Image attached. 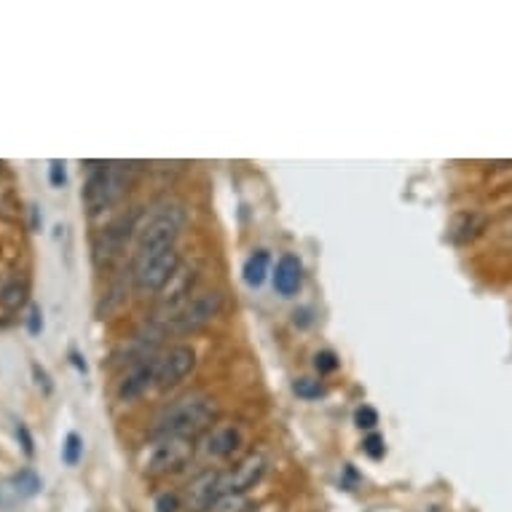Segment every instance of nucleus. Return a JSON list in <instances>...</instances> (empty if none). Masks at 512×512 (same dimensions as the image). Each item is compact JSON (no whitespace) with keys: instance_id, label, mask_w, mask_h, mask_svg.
<instances>
[{"instance_id":"1","label":"nucleus","mask_w":512,"mask_h":512,"mask_svg":"<svg viewBox=\"0 0 512 512\" xmlns=\"http://www.w3.org/2000/svg\"><path fill=\"white\" fill-rule=\"evenodd\" d=\"M215 416H218L215 400L202 395V392H191V395H183L159 413L151 435L153 440H169V437L194 440L199 432L210 427Z\"/></svg>"},{"instance_id":"2","label":"nucleus","mask_w":512,"mask_h":512,"mask_svg":"<svg viewBox=\"0 0 512 512\" xmlns=\"http://www.w3.org/2000/svg\"><path fill=\"white\" fill-rule=\"evenodd\" d=\"M185 228V210L177 202H159L148 212L143 226H137L135 258H148L153 252L172 250Z\"/></svg>"},{"instance_id":"3","label":"nucleus","mask_w":512,"mask_h":512,"mask_svg":"<svg viewBox=\"0 0 512 512\" xmlns=\"http://www.w3.org/2000/svg\"><path fill=\"white\" fill-rule=\"evenodd\" d=\"M126 188H129V167L124 164H100L92 169V175L84 183V204L89 215H102L121 202Z\"/></svg>"},{"instance_id":"4","label":"nucleus","mask_w":512,"mask_h":512,"mask_svg":"<svg viewBox=\"0 0 512 512\" xmlns=\"http://www.w3.org/2000/svg\"><path fill=\"white\" fill-rule=\"evenodd\" d=\"M223 309V293L210 287V290H196L191 301L185 303L183 309L177 311L175 317L169 319V333L175 336H191L207 328L212 319L218 317Z\"/></svg>"},{"instance_id":"5","label":"nucleus","mask_w":512,"mask_h":512,"mask_svg":"<svg viewBox=\"0 0 512 512\" xmlns=\"http://www.w3.org/2000/svg\"><path fill=\"white\" fill-rule=\"evenodd\" d=\"M180 269V252L172 250L153 252L148 258H135L132 263V282L140 293H161L172 274Z\"/></svg>"},{"instance_id":"6","label":"nucleus","mask_w":512,"mask_h":512,"mask_svg":"<svg viewBox=\"0 0 512 512\" xmlns=\"http://www.w3.org/2000/svg\"><path fill=\"white\" fill-rule=\"evenodd\" d=\"M137 218H140V210H132L129 215H121V218L113 220L97 236V242H94V263L97 266H110L124 252L129 236L137 234Z\"/></svg>"},{"instance_id":"7","label":"nucleus","mask_w":512,"mask_h":512,"mask_svg":"<svg viewBox=\"0 0 512 512\" xmlns=\"http://www.w3.org/2000/svg\"><path fill=\"white\" fill-rule=\"evenodd\" d=\"M191 456H194V440H180V437L156 440L151 451H148L145 472H148V475L177 472L180 467H185V464L191 462Z\"/></svg>"},{"instance_id":"8","label":"nucleus","mask_w":512,"mask_h":512,"mask_svg":"<svg viewBox=\"0 0 512 512\" xmlns=\"http://www.w3.org/2000/svg\"><path fill=\"white\" fill-rule=\"evenodd\" d=\"M196 368V352L191 346L177 344L169 346L167 352L156 357V381L153 387L156 389H169L180 384L191 370Z\"/></svg>"},{"instance_id":"9","label":"nucleus","mask_w":512,"mask_h":512,"mask_svg":"<svg viewBox=\"0 0 512 512\" xmlns=\"http://www.w3.org/2000/svg\"><path fill=\"white\" fill-rule=\"evenodd\" d=\"M266 456L263 454H250L247 459L236 464L234 470L220 478V494L223 496H242L244 491H250L252 486H258L261 478L266 475Z\"/></svg>"},{"instance_id":"10","label":"nucleus","mask_w":512,"mask_h":512,"mask_svg":"<svg viewBox=\"0 0 512 512\" xmlns=\"http://www.w3.org/2000/svg\"><path fill=\"white\" fill-rule=\"evenodd\" d=\"M196 266H180V269L172 274L164 290L159 295V303H161V314L164 317H175L177 311L183 309L185 303L191 301V295H194V287H196Z\"/></svg>"},{"instance_id":"11","label":"nucleus","mask_w":512,"mask_h":512,"mask_svg":"<svg viewBox=\"0 0 512 512\" xmlns=\"http://www.w3.org/2000/svg\"><path fill=\"white\" fill-rule=\"evenodd\" d=\"M153 381H156V357L137 362V365H132L129 373L118 381V400H124V403L135 400V397H140L143 392H148V389L153 387Z\"/></svg>"},{"instance_id":"12","label":"nucleus","mask_w":512,"mask_h":512,"mask_svg":"<svg viewBox=\"0 0 512 512\" xmlns=\"http://www.w3.org/2000/svg\"><path fill=\"white\" fill-rule=\"evenodd\" d=\"M220 472H202L199 478L188 486V496H185V507L191 512H207L212 504L218 502L220 496Z\"/></svg>"},{"instance_id":"13","label":"nucleus","mask_w":512,"mask_h":512,"mask_svg":"<svg viewBox=\"0 0 512 512\" xmlns=\"http://www.w3.org/2000/svg\"><path fill=\"white\" fill-rule=\"evenodd\" d=\"M303 282V263L295 258V255H282L277 261V269H274V290L279 295H295L301 290Z\"/></svg>"},{"instance_id":"14","label":"nucleus","mask_w":512,"mask_h":512,"mask_svg":"<svg viewBox=\"0 0 512 512\" xmlns=\"http://www.w3.org/2000/svg\"><path fill=\"white\" fill-rule=\"evenodd\" d=\"M242 445V432L234 424H223V427H215L204 440V454L215 456V459H226Z\"/></svg>"},{"instance_id":"15","label":"nucleus","mask_w":512,"mask_h":512,"mask_svg":"<svg viewBox=\"0 0 512 512\" xmlns=\"http://www.w3.org/2000/svg\"><path fill=\"white\" fill-rule=\"evenodd\" d=\"M269 252L266 250H258L252 252L250 258L244 261V269H242V277L244 282L250 287H261L263 282H266V277H269Z\"/></svg>"},{"instance_id":"16","label":"nucleus","mask_w":512,"mask_h":512,"mask_svg":"<svg viewBox=\"0 0 512 512\" xmlns=\"http://www.w3.org/2000/svg\"><path fill=\"white\" fill-rule=\"evenodd\" d=\"M27 301V285L25 282H19V279H9L6 285L0 287V303L6 306V309H19L22 303Z\"/></svg>"},{"instance_id":"17","label":"nucleus","mask_w":512,"mask_h":512,"mask_svg":"<svg viewBox=\"0 0 512 512\" xmlns=\"http://www.w3.org/2000/svg\"><path fill=\"white\" fill-rule=\"evenodd\" d=\"M11 486L17 488V494L33 496L41 491V480H38V475H35L33 470H22L11 478Z\"/></svg>"},{"instance_id":"18","label":"nucleus","mask_w":512,"mask_h":512,"mask_svg":"<svg viewBox=\"0 0 512 512\" xmlns=\"http://www.w3.org/2000/svg\"><path fill=\"white\" fill-rule=\"evenodd\" d=\"M81 454H84V443H81L78 432H70L65 437V445H62V462L68 464V467H76L81 462Z\"/></svg>"},{"instance_id":"19","label":"nucleus","mask_w":512,"mask_h":512,"mask_svg":"<svg viewBox=\"0 0 512 512\" xmlns=\"http://www.w3.org/2000/svg\"><path fill=\"white\" fill-rule=\"evenodd\" d=\"M293 392L301 400H319V397H325V387L319 381H311V378H298L293 384Z\"/></svg>"},{"instance_id":"20","label":"nucleus","mask_w":512,"mask_h":512,"mask_svg":"<svg viewBox=\"0 0 512 512\" xmlns=\"http://www.w3.org/2000/svg\"><path fill=\"white\" fill-rule=\"evenodd\" d=\"M247 510V502L242 496H220L218 502L212 504L207 512H244Z\"/></svg>"},{"instance_id":"21","label":"nucleus","mask_w":512,"mask_h":512,"mask_svg":"<svg viewBox=\"0 0 512 512\" xmlns=\"http://www.w3.org/2000/svg\"><path fill=\"white\" fill-rule=\"evenodd\" d=\"M354 421H357V427H360V429H373L378 424L376 408H370V405H362V408H357V413H354Z\"/></svg>"},{"instance_id":"22","label":"nucleus","mask_w":512,"mask_h":512,"mask_svg":"<svg viewBox=\"0 0 512 512\" xmlns=\"http://www.w3.org/2000/svg\"><path fill=\"white\" fill-rule=\"evenodd\" d=\"M362 451H365L370 459H381V456H384V451H387V448H384V437L376 435V432H373V435H368L365 437V443H362Z\"/></svg>"},{"instance_id":"23","label":"nucleus","mask_w":512,"mask_h":512,"mask_svg":"<svg viewBox=\"0 0 512 512\" xmlns=\"http://www.w3.org/2000/svg\"><path fill=\"white\" fill-rule=\"evenodd\" d=\"M49 183L54 185V188H62V185L68 183V169H65V161H51Z\"/></svg>"},{"instance_id":"24","label":"nucleus","mask_w":512,"mask_h":512,"mask_svg":"<svg viewBox=\"0 0 512 512\" xmlns=\"http://www.w3.org/2000/svg\"><path fill=\"white\" fill-rule=\"evenodd\" d=\"M314 368H317L319 373H333V370L338 368L336 354H333V352H319L317 357H314Z\"/></svg>"},{"instance_id":"25","label":"nucleus","mask_w":512,"mask_h":512,"mask_svg":"<svg viewBox=\"0 0 512 512\" xmlns=\"http://www.w3.org/2000/svg\"><path fill=\"white\" fill-rule=\"evenodd\" d=\"M180 510V499L175 494H161L156 499V512H177Z\"/></svg>"},{"instance_id":"26","label":"nucleus","mask_w":512,"mask_h":512,"mask_svg":"<svg viewBox=\"0 0 512 512\" xmlns=\"http://www.w3.org/2000/svg\"><path fill=\"white\" fill-rule=\"evenodd\" d=\"M27 330H30V336H41L43 317H41V309H38V306H33V309H30V317H27Z\"/></svg>"},{"instance_id":"27","label":"nucleus","mask_w":512,"mask_h":512,"mask_svg":"<svg viewBox=\"0 0 512 512\" xmlns=\"http://www.w3.org/2000/svg\"><path fill=\"white\" fill-rule=\"evenodd\" d=\"M17 435L22 437V448H25L27 456H33V437H30V432H27V427L19 421L17 424Z\"/></svg>"},{"instance_id":"28","label":"nucleus","mask_w":512,"mask_h":512,"mask_svg":"<svg viewBox=\"0 0 512 512\" xmlns=\"http://www.w3.org/2000/svg\"><path fill=\"white\" fill-rule=\"evenodd\" d=\"M33 373H35V378H38V387H41V384H43V389H46V392H51L49 376H46V370H43L41 365H38V362H33Z\"/></svg>"},{"instance_id":"29","label":"nucleus","mask_w":512,"mask_h":512,"mask_svg":"<svg viewBox=\"0 0 512 512\" xmlns=\"http://www.w3.org/2000/svg\"><path fill=\"white\" fill-rule=\"evenodd\" d=\"M70 360H73V365H76V368H78V370H81V373H86V362H84V360H81V357H78V354H76V352L70 354Z\"/></svg>"}]
</instances>
